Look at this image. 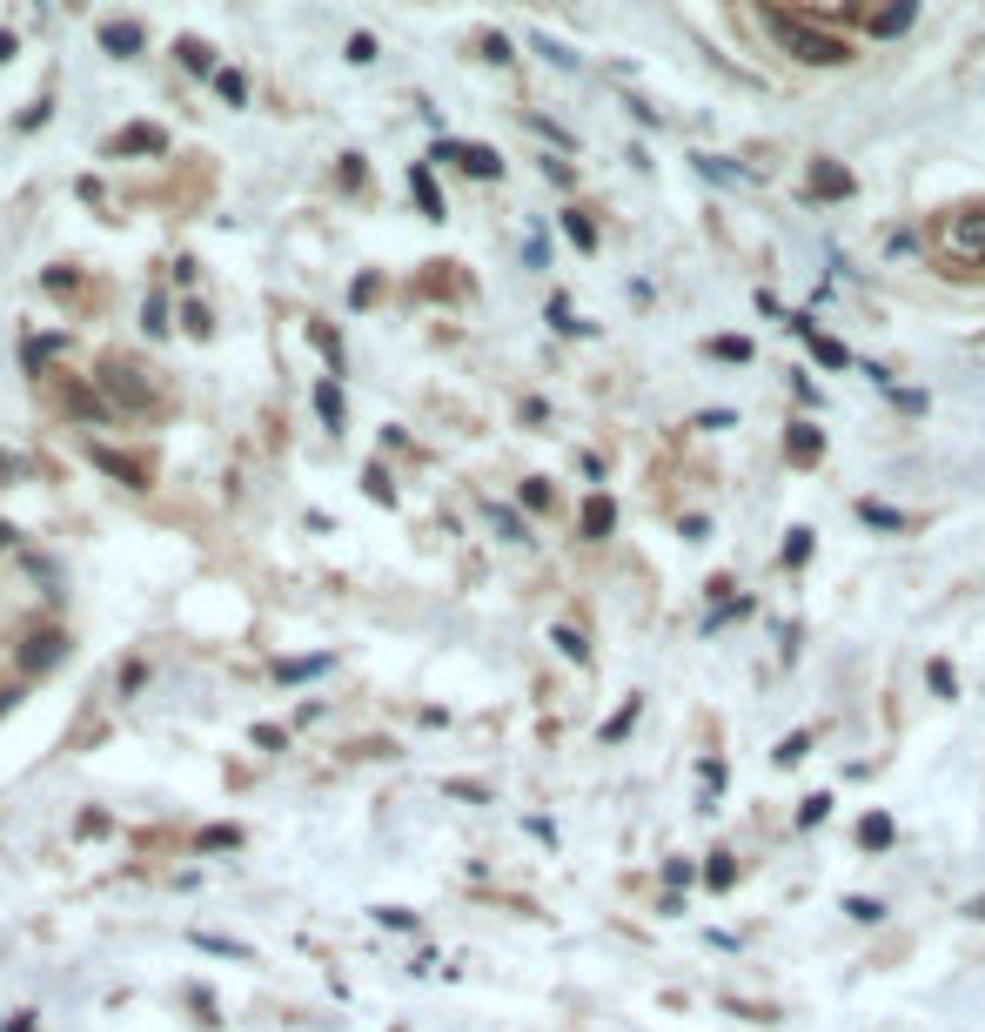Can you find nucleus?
<instances>
[{"label": "nucleus", "instance_id": "f257e3e1", "mask_svg": "<svg viewBox=\"0 0 985 1032\" xmlns=\"http://www.w3.org/2000/svg\"><path fill=\"white\" fill-rule=\"evenodd\" d=\"M764 27L791 47V61H811V68H845L851 61V47L838 34H825L811 14H798V7H764Z\"/></svg>", "mask_w": 985, "mask_h": 1032}, {"label": "nucleus", "instance_id": "f03ea898", "mask_svg": "<svg viewBox=\"0 0 985 1032\" xmlns=\"http://www.w3.org/2000/svg\"><path fill=\"white\" fill-rule=\"evenodd\" d=\"M939 262H952L945 275H985V202L945 208V222H939Z\"/></svg>", "mask_w": 985, "mask_h": 1032}, {"label": "nucleus", "instance_id": "7ed1b4c3", "mask_svg": "<svg viewBox=\"0 0 985 1032\" xmlns=\"http://www.w3.org/2000/svg\"><path fill=\"white\" fill-rule=\"evenodd\" d=\"M101 396L114 403V416H121V409H148L155 403V382L141 376L135 362H108V369H101Z\"/></svg>", "mask_w": 985, "mask_h": 1032}, {"label": "nucleus", "instance_id": "20e7f679", "mask_svg": "<svg viewBox=\"0 0 985 1032\" xmlns=\"http://www.w3.org/2000/svg\"><path fill=\"white\" fill-rule=\"evenodd\" d=\"M429 161H456L463 175H476V181H496L503 175V155L496 148H483V141H436V155Z\"/></svg>", "mask_w": 985, "mask_h": 1032}, {"label": "nucleus", "instance_id": "39448f33", "mask_svg": "<svg viewBox=\"0 0 985 1032\" xmlns=\"http://www.w3.org/2000/svg\"><path fill=\"white\" fill-rule=\"evenodd\" d=\"M88 463L108 470L121 490H148V463H135V456H121V449H108V443H88Z\"/></svg>", "mask_w": 985, "mask_h": 1032}, {"label": "nucleus", "instance_id": "423d86ee", "mask_svg": "<svg viewBox=\"0 0 985 1032\" xmlns=\"http://www.w3.org/2000/svg\"><path fill=\"white\" fill-rule=\"evenodd\" d=\"M61 657H68V637H61V630H34V637L21 644V671L41 677V671H54Z\"/></svg>", "mask_w": 985, "mask_h": 1032}, {"label": "nucleus", "instance_id": "0eeeda50", "mask_svg": "<svg viewBox=\"0 0 985 1032\" xmlns=\"http://www.w3.org/2000/svg\"><path fill=\"white\" fill-rule=\"evenodd\" d=\"M61 409H68L74 423H108L114 416V403L101 389H88V382H61Z\"/></svg>", "mask_w": 985, "mask_h": 1032}, {"label": "nucleus", "instance_id": "6e6552de", "mask_svg": "<svg viewBox=\"0 0 985 1032\" xmlns=\"http://www.w3.org/2000/svg\"><path fill=\"white\" fill-rule=\"evenodd\" d=\"M851 188V168H838V161H811V175H805V195H818V202H845Z\"/></svg>", "mask_w": 985, "mask_h": 1032}, {"label": "nucleus", "instance_id": "1a4fd4ad", "mask_svg": "<svg viewBox=\"0 0 985 1032\" xmlns=\"http://www.w3.org/2000/svg\"><path fill=\"white\" fill-rule=\"evenodd\" d=\"M784 456H791L798 470H811V463L825 456V429H818V423H791V429H784Z\"/></svg>", "mask_w": 985, "mask_h": 1032}, {"label": "nucleus", "instance_id": "9d476101", "mask_svg": "<svg viewBox=\"0 0 985 1032\" xmlns=\"http://www.w3.org/2000/svg\"><path fill=\"white\" fill-rule=\"evenodd\" d=\"M791 329H798V342H805V349H811V356H818V362H825V369H845V342H831V336H818V329H811V322H805V315H791Z\"/></svg>", "mask_w": 985, "mask_h": 1032}, {"label": "nucleus", "instance_id": "9b49d317", "mask_svg": "<svg viewBox=\"0 0 985 1032\" xmlns=\"http://www.w3.org/2000/svg\"><path fill=\"white\" fill-rule=\"evenodd\" d=\"M858 21H865V34H872V41H892V34H905V27L918 21V7L905 0V7H885V14H858Z\"/></svg>", "mask_w": 985, "mask_h": 1032}, {"label": "nucleus", "instance_id": "f8f14e48", "mask_svg": "<svg viewBox=\"0 0 985 1032\" xmlns=\"http://www.w3.org/2000/svg\"><path fill=\"white\" fill-rule=\"evenodd\" d=\"M141 41H148V34H141L135 21H101V47H108V54H121V61H135Z\"/></svg>", "mask_w": 985, "mask_h": 1032}, {"label": "nucleus", "instance_id": "ddd939ff", "mask_svg": "<svg viewBox=\"0 0 985 1032\" xmlns=\"http://www.w3.org/2000/svg\"><path fill=\"white\" fill-rule=\"evenodd\" d=\"M851 510H858V523H865V530H912V516H905V510H892V503H872V496H858Z\"/></svg>", "mask_w": 985, "mask_h": 1032}, {"label": "nucleus", "instance_id": "4468645a", "mask_svg": "<svg viewBox=\"0 0 985 1032\" xmlns=\"http://www.w3.org/2000/svg\"><path fill=\"white\" fill-rule=\"evenodd\" d=\"M409 195L423 202L429 222H443V195H436V175H429V161H416V168H409Z\"/></svg>", "mask_w": 985, "mask_h": 1032}, {"label": "nucleus", "instance_id": "2eb2a0df", "mask_svg": "<svg viewBox=\"0 0 985 1032\" xmlns=\"http://www.w3.org/2000/svg\"><path fill=\"white\" fill-rule=\"evenodd\" d=\"M610 530H617V503H610V496H590V503H583V537H610Z\"/></svg>", "mask_w": 985, "mask_h": 1032}, {"label": "nucleus", "instance_id": "dca6fc26", "mask_svg": "<svg viewBox=\"0 0 985 1032\" xmlns=\"http://www.w3.org/2000/svg\"><path fill=\"white\" fill-rule=\"evenodd\" d=\"M892 838H898V831H892V818H885V811H872V818H858V845H865V852H885Z\"/></svg>", "mask_w": 985, "mask_h": 1032}, {"label": "nucleus", "instance_id": "f3484780", "mask_svg": "<svg viewBox=\"0 0 985 1032\" xmlns=\"http://www.w3.org/2000/svg\"><path fill=\"white\" fill-rule=\"evenodd\" d=\"M161 141H168V135L141 121V128H128V135H114V148H108V155H141V148H161Z\"/></svg>", "mask_w": 985, "mask_h": 1032}, {"label": "nucleus", "instance_id": "a211bd4d", "mask_svg": "<svg viewBox=\"0 0 985 1032\" xmlns=\"http://www.w3.org/2000/svg\"><path fill=\"white\" fill-rule=\"evenodd\" d=\"M315 416H322V429H342V389L336 382H315Z\"/></svg>", "mask_w": 985, "mask_h": 1032}, {"label": "nucleus", "instance_id": "6ab92c4d", "mask_svg": "<svg viewBox=\"0 0 985 1032\" xmlns=\"http://www.w3.org/2000/svg\"><path fill=\"white\" fill-rule=\"evenodd\" d=\"M704 885H711V892H731V885H738V865H731V852H711V865H704Z\"/></svg>", "mask_w": 985, "mask_h": 1032}, {"label": "nucleus", "instance_id": "aec40b11", "mask_svg": "<svg viewBox=\"0 0 985 1032\" xmlns=\"http://www.w3.org/2000/svg\"><path fill=\"white\" fill-rule=\"evenodd\" d=\"M550 644H557V651H563V657H570V664H590V644H583V630H570V624H557V630H550Z\"/></svg>", "mask_w": 985, "mask_h": 1032}, {"label": "nucleus", "instance_id": "412c9836", "mask_svg": "<svg viewBox=\"0 0 985 1032\" xmlns=\"http://www.w3.org/2000/svg\"><path fill=\"white\" fill-rule=\"evenodd\" d=\"M637 711H644V697H624V711L604 724V744H624L630 738V724H637Z\"/></svg>", "mask_w": 985, "mask_h": 1032}, {"label": "nucleus", "instance_id": "4be33fe9", "mask_svg": "<svg viewBox=\"0 0 985 1032\" xmlns=\"http://www.w3.org/2000/svg\"><path fill=\"white\" fill-rule=\"evenodd\" d=\"M550 329H563V336H590V322H577V309H570L563 295H550Z\"/></svg>", "mask_w": 985, "mask_h": 1032}, {"label": "nucleus", "instance_id": "5701e85b", "mask_svg": "<svg viewBox=\"0 0 985 1032\" xmlns=\"http://www.w3.org/2000/svg\"><path fill=\"white\" fill-rule=\"evenodd\" d=\"M181 68L188 74H222L215 68V47H202V41H181Z\"/></svg>", "mask_w": 985, "mask_h": 1032}, {"label": "nucleus", "instance_id": "b1692460", "mask_svg": "<svg viewBox=\"0 0 985 1032\" xmlns=\"http://www.w3.org/2000/svg\"><path fill=\"white\" fill-rule=\"evenodd\" d=\"M563 235H570V242H577L583 255H590V248H597V222H590V215H577V208H570V215H563Z\"/></svg>", "mask_w": 985, "mask_h": 1032}, {"label": "nucleus", "instance_id": "393cba45", "mask_svg": "<svg viewBox=\"0 0 985 1032\" xmlns=\"http://www.w3.org/2000/svg\"><path fill=\"white\" fill-rule=\"evenodd\" d=\"M309 342L322 349V362H329V369H342V342H336V329H329V322H309Z\"/></svg>", "mask_w": 985, "mask_h": 1032}, {"label": "nucleus", "instance_id": "a878e982", "mask_svg": "<svg viewBox=\"0 0 985 1032\" xmlns=\"http://www.w3.org/2000/svg\"><path fill=\"white\" fill-rule=\"evenodd\" d=\"M322 671H329V657H289V664H275L282 684H295V677H322Z\"/></svg>", "mask_w": 985, "mask_h": 1032}, {"label": "nucleus", "instance_id": "bb28decb", "mask_svg": "<svg viewBox=\"0 0 985 1032\" xmlns=\"http://www.w3.org/2000/svg\"><path fill=\"white\" fill-rule=\"evenodd\" d=\"M490 523H496V537H510V543H530V530H523V516L503 510V503H490Z\"/></svg>", "mask_w": 985, "mask_h": 1032}, {"label": "nucleus", "instance_id": "cd10ccee", "mask_svg": "<svg viewBox=\"0 0 985 1032\" xmlns=\"http://www.w3.org/2000/svg\"><path fill=\"white\" fill-rule=\"evenodd\" d=\"M811 557V530H784V570H805Z\"/></svg>", "mask_w": 985, "mask_h": 1032}, {"label": "nucleus", "instance_id": "c85d7f7f", "mask_svg": "<svg viewBox=\"0 0 985 1032\" xmlns=\"http://www.w3.org/2000/svg\"><path fill=\"white\" fill-rule=\"evenodd\" d=\"M845 919H858V925H878V919H885V905H878V898H865V892H851V898H845Z\"/></svg>", "mask_w": 985, "mask_h": 1032}, {"label": "nucleus", "instance_id": "c756f323", "mask_svg": "<svg viewBox=\"0 0 985 1032\" xmlns=\"http://www.w3.org/2000/svg\"><path fill=\"white\" fill-rule=\"evenodd\" d=\"M215 94H222L228 108H242V101H248V81H242L235 68H222V74H215Z\"/></svg>", "mask_w": 985, "mask_h": 1032}, {"label": "nucleus", "instance_id": "7c9ffc66", "mask_svg": "<svg viewBox=\"0 0 985 1032\" xmlns=\"http://www.w3.org/2000/svg\"><path fill=\"white\" fill-rule=\"evenodd\" d=\"M711 356L717 362H751V342L744 336H711Z\"/></svg>", "mask_w": 985, "mask_h": 1032}, {"label": "nucleus", "instance_id": "2f4dec72", "mask_svg": "<svg viewBox=\"0 0 985 1032\" xmlns=\"http://www.w3.org/2000/svg\"><path fill=\"white\" fill-rule=\"evenodd\" d=\"M362 483H369V496H376V503H396V483H389V470H382V463H369V470H362Z\"/></svg>", "mask_w": 985, "mask_h": 1032}, {"label": "nucleus", "instance_id": "473e14b6", "mask_svg": "<svg viewBox=\"0 0 985 1032\" xmlns=\"http://www.w3.org/2000/svg\"><path fill=\"white\" fill-rule=\"evenodd\" d=\"M242 845V831L235 825H215V831H202V852H235Z\"/></svg>", "mask_w": 985, "mask_h": 1032}, {"label": "nucleus", "instance_id": "72a5a7b5", "mask_svg": "<svg viewBox=\"0 0 985 1032\" xmlns=\"http://www.w3.org/2000/svg\"><path fill=\"white\" fill-rule=\"evenodd\" d=\"M825 818H831V798H825V791H811L805 805H798V825H825Z\"/></svg>", "mask_w": 985, "mask_h": 1032}, {"label": "nucleus", "instance_id": "f704fd0d", "mask_svg": "<svg viewBox=\"0 0 985 1032\" xmlns=\"http://www.w3.org/2000/svg\"><path fill=\"white\" fill-rule=\"evenodd\" d=\"M925 677H932V691H939V697H959V684H952V664H945V657H932V664H925Z\"/></svg>", "mask_w": 985, "mask_h": 1032}, {"label": "nucleus", "instance_id": "c9c22d12", "mask_svg": "<svg viewBox=\"0 0 985 1032\" xmlns=\"http://www.w3.org/2000/svg\"><path fill=\"white\" fill-rule=\"evenodd\" d=\"M181 322H188V336H208V329H215V315H208V302H188V309H181Z\"/></svg>", "mask_w": 985, "mask_h": 1032}, {"label": "nucleus", "instance_id": "e433bc0d", "mask_svg": "<svg viewBox=\"0 0 985 1032\" xmlns=\"http://www.w3.org/2000/svg\"><path fill=\"white\" fill-rule=\"evenodd\" d=\"M805 751H811V731H791V738L778 744V764H798Z\"/></svg>", "mask_w": 985, "mask_h": 1032}, {"label": "nucleus", "instance_id": "4c0bfd02", "mask_svg": "<svg viewBox=\"0 0 985 1032\" xmlns=\"http://www.w3.org/2000/svg\"><path fill=\"white\" fill-rule=\"evenodd\" d=\"M195 945H202V952H228V959H248V945H235V939H215V932H195Z\"/></svg>", "mask_w": 985, "mask_h": 1032}, {"label": "nucleus", "instance_id": "58836bf2", "mask_svg": "<svg viewBox=\"0 0 985 1032\" xmlns=\"http://www.w3.org/2000/svg\"><path fill=\"white\" fill-rule=\"evenodd\" d=\"M376 919L389 925V932H409V925H416V912H403V905H376Z\"/></svg>", "mask_w": 985, "mask_h": 1032}, {"label": "nucleus", "instance_id": "ea45409f", "mask_svg": "<svg viewBox=\"0 0 985 1032\" xmlns=\"http://www.w3.org/2000/svg\"><path fill=\"white\" fill-rule=\"evenodd\" d=\"M349 61L369 68V61H376V41H369V34H349Z\"/></svg>", "mask_w": 985, "mask_h": 1032}, {"label": "nucleus", "instance_id": "a19ab883", "mask_svg": "<svg viewBox=\"0 0 985 1032\" xmlns=\"http://www.w3.org/2000/svg\"><path fill=\"white\" fill-rule=\"evenodd\" d=\"M141 677H148V664H141V657H128V664H121V697L141 691Z\"/></svg>", "mask_w": 985, "mask_h": 1032}, {"label": "nucleus", "instance_id": "79ce46f5", "mask_svg": "<svg viewBox=\"0 0 985 1032\" xmlns=\"http://www.w3.org/2000/svg\"><path fill=\"white\" fill-rule=\"evenodd\" d=\"M731 423H738V409H704L697 416V429H731Z\"/></svg>", "mask_w": 985, "mask_h": 1032}, {"label": "nucleus", "instance_id": "37998d69", "mask_svg": "<svg viewBox=\"0 0 985 1032\" xmlns=\"http://www.w3.org/2000/svg\"><path fill=\"white\" fill-rule=\"evenodd\" d=\"M14 476H21V463H14V456L0 449V483H14Z\"/></svg>", "mask_w": 985, "mask_h": 1032}, {"label": "nucleus", "instance_id": "c03bdc74", "mask_svg": "<svg viewBox=\"0 0 985 1032\" xmlns=\"http://www.w3.org/2000/svg\"><path fill=\"white\" fill-rule=\"evenodd\" d=\"M7 1032H34V1012H14V1026Z\"/></svg>", "mask_w": 985, "mask_h": 1032}, {"label": "nucleus", "instance_id": "a18cd8bd", "mask_svg": "<svg viewBox=\"0 0 985 1032\" xmlns=\"http://www.w3.org/2000/svg\"><path fill=\"white\" fill-rule=\"evenodd\" d=\"M14 537H21V530H14V523H0V550H14Z\"/></svg>", "mask_w": 985, "mask_h": 1032}, {"label": "nucleus", "instance_id": "49530a36", "mask_svg": "<svg viewBox=\"0 0 985 1032\" xmlns=\"http://www.w3.org/2000/svg\"><path fill=\"white\" fill-rule=\"evenodd\" d=\"M7 54H14V34H7V27H0V61H7Z\"/></svg>", "mask_w": 985, "mask_h": 1032}, {"label": "nucleus", "instance_id": "de8ad7c7", "mask_svg": "<svg viewBox=\"0 0 985 1032\" xmlns=\"http://www.w3.org/2000/svg\"><path fill=\"white\" fill-rule=\"evenodd\" d=\"M965 912H972V919H985V898H972V905H965Z\"/></svg>", "mask_w": 985, "mask_h": 1032}]
</instances>
